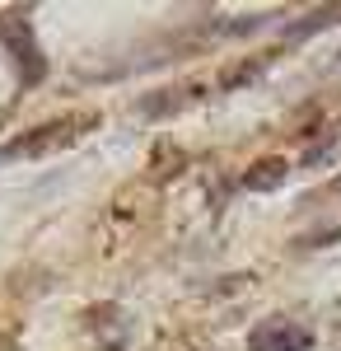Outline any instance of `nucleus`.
Here are the masks:
<instances>
[{"label":"nucleus","instance_id":"nucleus-3","mask_svg":"<svg viewBox=\"0 0 341 351\" xmlns=\"http://www.w3.org/2000/svg\"><path fill=\"white\" fill-rule=\"evenodd\" d=\"M337 160H341V122L323 136V141H314L299 164H304V169H327V164H337Z\"/></svg>","mask_w":341,"mask_h":351},{"label":"nucleus","instance_id":"nucleus-4","mask_svg":"<svg viewBox=\"0 0 341 351\" xmlns=\"http://www.w3.org/2000/svg\"><path fill=\"white\" fill-rule=\"evenodd\" d=\"M286 160H262V164H253V169H248V178H243V183H248V188H257V192H266V188H281V183H286Z\"/></svg>","mask_w":341,"mask_h":351},{"label":"nucleus","instance_id":"nucleus-2","mask_svg":"<svg viewBox=\"0 0 341 351\" xmlns=\"http://www.w3.org/2000/svg\"><path fill=\"white\" fill-rule=\"evenodd\" d=\"M309 342H314L309 328H294L286 319H271V324H262L253 332V351H304Z\"/></svg>","mask_w":341,"mask_h":351},{"label":"nucleus","instance_id":"nucleus-1","mask_svg":"<svg viewBox=\"0 0 341 351\" xmlns=\"http://www.w3.org/2000/svg\"><path fill=\"white\" fill-rule=\"evenodd\" d=\"M84 127H94V117H61V122H47V127H38V132L10 141V145L0 150V164L5 160H24V155H52V150H61V145L79 141Z\"/></svg>","mask_w":341,"mask_h":351}]
</instances>
